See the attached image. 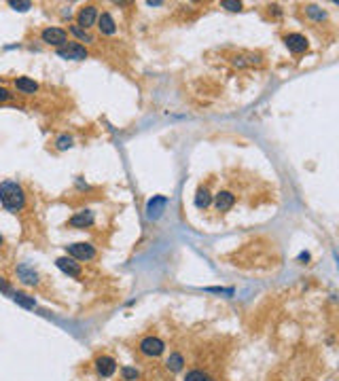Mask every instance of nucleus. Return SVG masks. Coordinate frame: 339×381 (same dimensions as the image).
Wrapping results in <instances>:
<instances>
[{
	"label": "nucleus",
	"instance_id": "nucleus-1",
	"mask_svg": "<svg viewBox=\"0 0 339 381\" xmlns=\"http://www.w3.org/2000/svg\"><path fill=\"white\" fill-rule=\"evenodd\" d=\"M0 203H3V208L9 212L22 210L26 205V193L22 189V184H17L13 180L0 182Z\"/></svg>",
	"mask_w": 339,
	"mask_h": 381
},
{
	"label": "nucleus",
	"instance_id": "nucleus-2",
	"mask_svg": "<svg viewBox=\"0 0 339 381\" xmlns=\"http://www.w3.org/2000/svg\"><path fill=\"white\" fill-rule=\"evenodd\" d=\"M40 40H43L45 45H51V47L61 49L64 45H68V32H66L64 28H53V26H49V28H45L43 32H40Z\"/></svg>",
	"mask_w": 339,
	"mask_h": 381
},
{
	"label": "nucleus",
	"instance_id": "nucleus-3",
	"mask_svg": "<svg viewBox=\"0 0 339 381\" xmlns=\"http://www.w3.org/2000/svg\"><path fill=\"white\" fill-rule=\"evenodd\" d=\"M66 252H68L70 259H75V261H91L96 256V248L91 244H85V242L66 246Z\"/></svg>",
	"mask_w": 339,
	"mask_h": 381
},
{
	"label": "nucleus",
	"instance_id": "nucleus-4",
	"mask_svg": "<svg viewBox=\"0 0 339 381\" xmlns=\"http://www.w3.org/2000/svg\"><path fill=\"white\" fill-rule=\"evenodd\" d=\"M163 349H166V343H163L159 337H145V339L140 341V354L147 356V358H157V356H161Z\"/></svg>",
	"mask_w": 339,
	"mask_h": 381
},
{
	"label": "nucleus",
	"instance_id": "nucleus-5",
	"mask_svg": "<svg viewBox=\"0 0 339 381\" xmlns=\"http://www.w3.org/2000/svg\"><path fill=\"white\" fill-rule=\"evenodd\" d=\"M57 55L59 57H64V59H73V61H81V59H87V49L85 45H81V43H68L64 45L61 49H57Z\"/></svg>",
	"mask_w": 339,
	"mask_h": 381
},
{
	"label": "nucleus",
	"instance_id": "nucleus-6",
	"mask_svg": "<svg viewBox=\"0 0 339 381\" xmlns=\"http://www.w3.org/2000/svg\"><path fill=\"white\" fill-rule=\"evenodd\" d=\"M98 22V7L96 5H87V7H83L79 11V15H77V26L79 28H83V30H87V28H91Z\"/></svg>",
	"mask_w": 339,
	"mask_h": 381
},
{
	"label": "nucleus",
	"instance_id": "nucleus-7",
	"mask_svg": "<svg viewBox=\"0 0 339 381\" xmlns=\"http://www.w3.org/2000/svg\"><path fill=\"white\" fill-rule=\"evenodd\" d=\"M168 205V197H163V195H155L149 203H147V216L151 220H157L159 216L163 214V210H166Z\"/></svg>",
	"mask_w": 339,
	"mask_h": 381
},
{
	"label": "nucleus",
	"instance_id": "nucleus-8",
	"mask_svg": "<svg viewBox=\"0 0 339 381\" xmlns=\"http://www.w3.org/2000/svg\"><path fill=\"white\" fill-rule=\"evenodd\" d=\"M55 265H57V269H61L64 273H68L70 277H81V273H83L81 265H79L75 259H70V256H59V259L55 261Z\"/></svg>",
	"mask_w": 339,
	"mask_h": 381
},
{
	"label": "nucleus",
	"instance_id": "nucleus-9",
	"mask_svg": "<svg viewBox=\"0 0 339 381\" xmlns=\"http://www.w3.org/2000/svg\"><path fill=\"white\" fill-rule=\"evenodd\" d=\"M13 85H15V89L19 91V94H26V96H32V94L38 91V83L34 79H30V77H17L13 81Z\"/></svg>",
	"mask_w": 339,
	"mask_h": 381
},
{
	"label": "nucleus",
	"instance_id": "nucleus-10",
	"mask_svg": "<svg viewBox=\"0 0 339 381\" xmlns=\"http://www.w3.org/2000/svg\"><path fill=\"white\" fill-rule=\"evenodd\" d=\"M96 370H98L102 377H110V375L117 370L115 358H110V356H100V358H96Z\"/></svg>",
	"mask_w": 339,
	"mask_h": 381
},
{
	"label": "nucleus",
	"instance_id": "nucleus-11",
	"mask_svg": "<svg viewBox=\"0 0 339 381\" xmlns=\"http://www.w3.org/2000/svg\"><path fill=\"white\" fill-rule=\"evenodd\" d=\"M284 45L289 47V51H293V53H303L307 49V38L303 34H289V36H284Z\"/></svg>",
	"mask_w": 339,
	"mask_h": 381
},
{
	"label": "nucleus",
	"instance_id": "nucleus-12",
	"mask_svg": "<svg viewBox=\"0 0 339 381\" xmlns=\"http://www.w3.org/2000/svg\"><path fill=\"white\" fill-rule=\"evenodd\" d=\"M70 226H77V229H85V226L94 224V212L91 210H83V212H77L73 218L68 220Z\"/></svg>",
	"mask_w": 339,
	"mask_h": 381
},
{
	"label": "nucleus",
	"instance_id": "nucleus-13",
	"mask_svg": "<svg viewBox=\"0 0 339 381\" xmlns=\"http://www.w3.org/2000/svg\"><path fill=\"white\" fill-rule=\"evenodd\" d=\"M233 203H235V195L229 193V191H221L217 197H214V205H217V210L219 212H227L233 208Z\"/></svg>",
	"mask_w": 339,
	"mask_h": 381
},
{
	"label": "nucleus",
	"instance_id": "nucleus-14",
	"mask_svg": "<svg viewBox=\"0 0 339 381\" xmlns=\"http://www.w3.org/2000/svg\"><path fill=\"white\" fill-rule=\"evenodd\" d=\"M98 30L102 34H115L117 32V24H115V19H112L110 13H102L98 15Z\"/></svg>",
	"mask_w": 339,
	"mask_h": 381
},
{
	"label": "nucleus",
	"instance_id": "nucleus-15",
	"mask_svg": "<svg viewBox=\"0 0 339 381\" xmlns=\"http://www.w3.org/2000/svg\"><path fill=\"white\" fill-rule=\"evenodd\" d=\"M17 275H19V280H22L24 284L28 286H36L38 284V275L34 269H30V267L22 265V267H17Z\"/></svg>",
	"mask_w": 339,
	"mask_h": 381
},
{
	"label": "nucleus",
	"instance_id": "nucleus-16",
	"mask_svg": "<svg viewBox=\"0 0 339 381\" xmlns=\"http://www.w3.org/2000/svg\"><path fill=\"white\" fill-rule=\"evenodd\" d=\"M166 368L172 370V373H180V370L184 368V358H182V354H178V352L170 354L168 360H166Z\"/></svg>",
	"mask_w": 339,
	"mask_h": 381
},
{
	"label": "nucleus",
	"instance_id": "nucleus-17",
	"mask_svg": "<svg viewBox=\"0 0 339 381\" xmlns=\"http://www.w3.org/2000/svg\"><path fill=\"white\" fill-rule=\"evenodd\" d=\"M210 203H212L210 191H208L206 187H199V189H197V195H195V205H197L199 210H204V208H208Z\"/></svg>",
	"mask_w": 339,
	"mask_h": 381
},
{
	"label": "nucleus",
	"instance_id": "nucleus-18",
	"mask_svg": "<svg viewBox=\"0 0 339 381\" xmlns=\"http://www.w3.org/2000/svg\"><path fill=\"white\" fill-rule=\"evenodd\" d=\"M13 301L19 303L22 307H26V310H34V307H36L34 296H28V294H24V292H15V294H13Z\"/></svg>",
	"mask_w": 339,
	"mask_h": 381
},
{
	"label": "nucleus",
	"instance_id": "nucleus-19",
	"mask_svg": "<svg viewBox=\"0 0 339 381\" xmlns=\"http://www.w3.org/2000/svg\"><path fill=\"white\" fill-rule=\"evenodd\" d=\"M184 381H214V379H212L208 373H204V370L193 368V370H189V373H187Z\"/></svg>",
	"mask_w": 339,
	"mask_h": 381
},
{
	"label": "nucleus",
	"instance_id": "nucleus-20",
	"mask_svg": "<svg viewBox=\"0 0 339 381\" xmlns=\"http://www.w3.org/2000/svg\"><path fill=\"white\" fill-rule=\"evenodd\" d=\"M70 32H73L79 40H83V43H94V36H91L87 30H83V28H79V26H70Z\"/></svg>",
	"mask_w": 339,
	"mask_h": 381
},
{
	"label": "nucleus",
	"instance_id": "nucleus-21",
	"mask_svg": "<svg viewBox=\"0 0 339 381\" xmlns=\"http://www.w3.org/2000/svg\"><path fill=\"white\" fill-rule=\"evenodd\" d=\"M73 146V138L70 136H59L57 140H55V148L57 150H66V148H70Z\"/></svg>",
	"mask_w": 339,
	"mask_h": 381
},
{
	"label": "nucleus",
	"instance_id": "nucleus-22",
	"mask_svg": "<svg viewBox=\"0 0 339 381\" xmlns=\"http://www.w3.org/2000/svg\"><path fill=\"white\" fill-rule=\"evenodd\" d=\"M121 375H123V379L125 381H136L138 377H140V373H138V368H131V366H125L121 370Z\"/></svg>",
	"mask_w": 339,
	"mask_h": 381
},
{
	"label": "nucleus",
	"instance_id": "nucleus-23",
	"mask_svg": "<svg viewBox=\"0 0 339 381\" xmlns=\"http://www.w3.org/2000/svg\"><path fill=\"white\" fill-rule=\"evenodd\" d=\"M9 7L11 9H15V11H28V9H32V3H17V0H11V3H9Z\"/></svg>",
	"mask_w": 339,
	"mask_h": 381
},
{
	"label": "nucleus",
	"instance_id": "nucleus-24",
	"mask_svg": "<svg viewBox=\"0 0 339 381\" xmlns=\"http://www.w3.org/2000/svg\"><path fill=\"white\" fill-rule=\"evenodd\" d=\"M221 7H223V9H227V11H240V9H242V3H235V0H223Z\"/></svg>",
	"mask_w": 339,
	"mask_h": 381
},
{
	"label": "nucleus",
	"instance_id": "nucleus-25",
	"mask_svg": "<svg viewBox=\"0 0 339 381\" xmlns=\"http://www.w3.org/2000/svg\"><path fill=\"white\" fill-rule=\"evenodd\" d=\"M307 13H310L312 17H316V19H324V13H322V11H318V7H314V5L307 7Z\"/></svg>",
	"mask_w": 339,
	"mask_h": 381
},
{
	"label": "nucleus",
	"instance_id": "nucleus-26",
	"mask_svg": "<svg viewBox=\"0 0 339 381\" xmlns=\"http://www.w3.org/2000/svg\"><path fill=\"white\" fill-rule=\"evenodd\" d=\"M11 98H13L11 91H9L7 87H0V102H9Z\"/></svg>",
	"mask_w": 339,
	"mask_h": 381
},
{
	"label": "nucleus",
	"instance_id": "nucleus-27",
	"mask_svg": "<svg viewBox=\"0 0 339 381\" xmlns=\"http://www.w3.org/2000/svg\"><path fill=\"white\" fill-rule=\"evenodd\" d=\"M3 244H5V240H3V235H0V248H3Z\"/></svg>",
	"mask_w": 339,
	"mask_h": 381
}]
</instances>
